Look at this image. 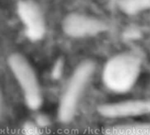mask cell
Segmentation results:
<instances>
[{"label":"cell","instance_id":"3957f363","mask_svg":"<svg viewBox=\"0 0 150 135\" xmlns=\"http://www.w3.org/2000/svg\"><path fill=\"white\" fill-rule=\"evenodd\" d=\"M141 69V61L132 53L123 52L112 57L105 64L103 79L112 89H127L136 81Z\"/></svg>","mask_w":150,"mask_h":135},{"label":"cell","instance_id":"5b68a950","mask_svg":"<svg viewBox=\"0 0 150 135\" xmlns=\"http://www.w3.org/2000/svg\"><path fill=\"white\" fill-rule=\"evenodd\" d=\"M64 33L72 38L96 36L107 30V24L96 17L81 13L67 14L62 22Z\"/></svg>","mask_w":150,"mask_h":135},{"label":"cell","instance_id":"277c9868","mask_svg":"<svg viewBox=\"0 0 150 135\" xmlns=\"http://www.w3.org/2000/svg\"><path fill=\"white\" fill-rule=\"evenodd\" d=\"M97 112L101 117L107 119L117 122L132 121L150 115V97L129 98L103 102L97 106Z\"/></svg>","mask_w":150,"mask_h":135},{"label":"cell","instance_id":"52a82bcc","mask_svg":"<svg viewBox=\"0 0 150 135\" xmlns=\"http://www.w3.org/2000/svg\"><path fill=\"white\" fill-rule=\"evenodd\" d=\"M103 135H150V121H123L107 126Z\"/></svg>","mask_w":150,"mask_h":135},{"label":"cell","instance_id":"6da1fadb","mask_svg":"<svg viewBox=\"0 0 150 135\" xmlns=\"http://www.w3.org/2000/svg\"><path fill=\"white\" fill-rule=\"evenodd\" d=\"M96 69V63L88 58L81 61L68 76L57 104V117L61 124H69L77 116L81 102L95 78Z\"/></svg>","mask_w":150,"mask_h":135},{"label":"cell","instance_id":"8992f818","mask_svg":"<svg viewBox=\"0 0 150 135\" xmlns=\"http://www.w3.org/2000/svg\"><path fill=\"white\" fill-rule=\"evenodd\" d=\"M18 8L28 37L33 40L42 38L45 32V20L39 6L32 0H24L20 2Z\"/></svg>","mask_w":150,"mask_h":135},{"label":"cell","instance_id":"ba28073f","mask_svg":"<svg viewBox=\"0 0 150 135\" xmlns=\"http://www.w3.org/2000/svg\"><path fill=\"white\" fill-rule=\"evenodd\" d=\"M118 6L124 13L134 15L150 9V0H119Z\"/></svg>","mask_w":150,"mask_h":135},{"label":"cell","instance_id":"7a4b0ae2","mask_svg":"<svg viewBox=\"0 0 150 135\" xmlns=\"http://www.w3.org/2000/svg\"><path fill=\"white\" fill-rule=\"evenodd\" d=\"M7 66L26 105L30 110H39L43 102V92L39 76L32 63L24 54L15 51L7 57Z\"/></svg>","mask_w":150,"mask_h":135},{"label":"cell","instance_id":"9c48e42d","mask_svg":"<svg viewBox=\"0 0 150 135\" xmlns=\"http://www.w3.org/2000/svg\"><path fill=\"white\" fill-rule=\"evenodd\" d=\"M4 113H5V97H4L1 84H0V120L3 117Z\"/></svg>","mask_w":150,"mask_h":135}]
</instances>
